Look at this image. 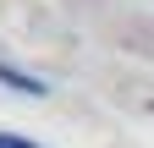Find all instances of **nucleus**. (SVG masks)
<instances>
[{"mask_svg": "<svg viewBox=\"0 0 154 148\" xmlns=\"http://www.w3.org/2000/svg\"><path fill=\"white\" fill-rule=\"evenodd\" d=\"M0 148H33V143H22V137H0Z\"/></svg>", "mask_w": 154, "mask_h": 148, "instance_id": "obj_1", "label": "nucleus"}]
</instances>
